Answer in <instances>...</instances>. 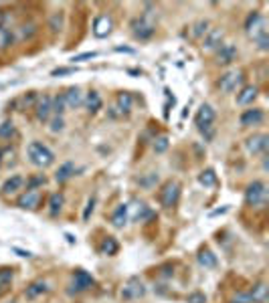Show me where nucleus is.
Instances as JSON below:
<instances>
[{"instance_id": "obj_36", "label": "nucleus", "mask_w": 269, "mask_h": 303, "mask_svg": "<svg viewBox=\"0 0 269 303\" xmlns=\"http://www.w3.org/2000/svg\"><path fill=\"white\" fill-rule=\"evenodd\" d=\"M156 182H158V174H154V172H152L150 176H148V178H142V180H140V184L146 186V188H152Z\"/></svg>"}, {"instance_id": "obj_41", "label": "nucleus", "mask_w": 269, "mask_h": 303, "mask_svg": "<svg viewBox=\"0 0 269 303\" xmlns=\"http://www.w3.org/2000/svg\"><path fill=\"white\" fill-rule=\"evenodd\" d=\"M8 43H10V35H8V31H6V29H0V49L6 47Z\"/></svg>"}, {"instance_id": "obj_43", "label": "nucleus", "mask_w": 269, "mask_h": 303, "mask_svg": "<svg viewBox=\"0 0 269 303\" xmlns=\"http://www.w3.org/2000/svg\"><path fill=\"white\" fill-rule=\"evenodd\" d=\"M97 57V53H83V55H77V57H73V61H85V59H93Z\"/></svg>"}, {"instance_id": "obj_37", "label": "nucleus", "mask_w": 269, "mask_h": 303, "mask_svg": "<svg viewBox=\"0 0 269 303\" xmlns=\"http://www.w3.org/2000/svg\"><path fill=\"white\" fill-rule=\"evenodd\" d=\"M71 73H75V67H59V69H55L51 75L53 77H61V75H71Z\"/></svg>"}, {"instance_id": "obj_13", "label": "nucleus", "mask_w": 269, "mask_h": 303, "mask_svg": "<svg viewBox=\"0 0 269 303\" xmlns=\"http://www.w3.org/2000/svg\"><path fill=\"white\" fill-rule=\"evenodd\" d=\"M93 285V277L87 273V271H83V269H79V271H75V275H73V283H71V287H73V291H85V289H89Z\"/></svg>"}, {"instance_id": "obj_19", "label": "nucleus", "mask_w": 269, "mask_h": 303, "mask_svg": "<svg viewBox=\"0 0 269 303\" xmlns=\"http://www.w3.org/2000/svg\"><path fill=\"white\" fill-rule=\"evenodd\" d=\"M257 87L255 85H247V87H243V91H241L239 95H237V103L239 105H247V103H253V99L257 97Z\"/></svg>"}, {"instance_id": "obj_45", "label": "nucleus", "mask_w": 269, "mask_h": 303, "mask_svg": "<svg viewBox=\"0 0 269 303\" xmlns=\"http://www.w3.org/2000/svg\"><path fill=\"white\" fill-rule=\"evenodd\" d=\"M15 251H17L20 257H31V253H29V251H20V249H15Z\"/></svg>"}, {"instance_id": "obj_14", "label": "nucleus", "mask_w": 269, "mask_h": 303, "mask_svg": "<svg viewBox=\"0 0 269 303\" xmlns=\"http://www.w3.org/2000/svg\"><path fill=\"white\" fill-rule=\"evenodd\" d=\"M263 121V112L261 109H245L241 114V126L245 128H251V126H259Z\"/></svg>"}, {"instance_id": "obj_20", "label": "nucleus", "mask_w": 269, "mask_h": 303, "mask_svg": "<svg viewBox=\"0 0 269 303\" xmlns=\"http://www.w3.org/2000/svg\"><path fill=\"white\" fill-rule=\"evenodd\" d=\"M126 223H128V208H126V204H119L115 212L112 214V225L115 228H122Z\"/></svg>"}, {"instance_id": "obj_30", "label": "nucleus", "mask_w": 269, "mask_h": 303, "mask_svg": "<svg viewBox=\"0 0 269 303\" xmlns=\"http://www.w3.org/2000/svg\"><path fill=\"white\" fill-rule=\"evenodd\" d=\"M198 182L203 186H207V188H211V186L217 184V174H214V170H205L198 176Z\"/></svg>"}, {"instance_id": "obj_3", "label": "nucleus", "mask_w": 269, "mask_h": 303, "mask_svg": "<svg viewBox=\"0 0 269 303\" xmlns=\"http://www.w3.org/2000/svg\"><path fill=\"white\" fill-rule=\"evenodd\" d=\"M245 31H247V35L251 38L257 40L259 37L267 35V20L259 15V12H251V15L247 17V20H245Z\"/></svg>"}, {"instance_id": "obj_42", "label": "nucleus", "mask_w": 269, "mask_h": 303, "mask_svg": "<svg viewBox=\"0 0 269 303\" xmlns=\"http://www.w3.org/2000/svg\"><path fill=\"white\" fill-rule=\"evenodd\" d=\"M93 206H96V200H89L87 202V206H85V212H83V220H89V216H91V212H93Z\"/></svg>"}, {"instance_id": "obj_7", "label": "nucleus", "mask_w": 269, "mask_h": 303, "mask_svg": "<svg viewBox=\"0 0 269 303\" xmlns=\"http://www.w3.org/2000/svg\"><path fill=\"white\" fill-rule=\"evenodd\" d=\"M132 29H134V35H136V38H142L144 40V38H150L154 35L156 26H154V22L148 20L146 17H142V19L132 22Z\"/></svg>"}, {"instance_id": "obj_25", "label": "nucleus", "mask_w": 269, "mask_h": 303, "mask_svg": "<svg viewBox=\"0 0 269 303\" xmlns=\"http://www.w3.org/2000/svg\"><path fill=\"white\" fill-rule=\"evenodd\" d=\"M198 263L207 269H212V267H217V257H214L209 249H203L198 253Z\"/></svg>"}, {"instance_id": "obj_32", "label": "nucleus", "mask_w": 269, "mask_h": 303, "mask_svg": "<svg viewBox=\"0 0 269 303\" xmlns=\"http://www.w3.org/2000/svg\"><path fill=\"white\" fill-rule=\"evenodd\" d=\"M154 150H156V154H162V152L168 150V137L166 135H160L156 137V142H154Z\"/></svg>"}, {"instance_id": "obj_28", "label": "nucleus", "mask_w": 269, "mask_h": 303, "mask_svg": "<svg viewBox=\"0 0 269 303\" xmlns=\"http://www.w3.org/2000/svg\"><path fill=\"white\" fill-rule=\"evenodd\" d=\"M24 184V180L20 176H12V178H8V180L4 182V186H2V192H6V194H10V192H17L20 186Z\"/></svg>"}, {"instance_id": "obj_38", "label": "nucleus", "mask_w": 269, "mask_h": 303, "mask_svg": "<svg viewBox=\"0 0 269 303\" xmlns=\"http://www.w3.org/2000/svg\"><path fill=\"white\" fill-rule=\"evenodd\" d=\"M63 128H65V121H63V117H61V115H57L55 119L51 121V130H53V132H61Z\"/></svg>"}, {"instance_id": "obj_2", "label": "nucleus", "mask_w": 269, "mask_h": 303, "mask_svg": "<svg viewBox=\"0 0 269 303\" xmlns=\"http://www.w3.org/2000/svg\"><path fill=\"white\" fill-rule=\"evenodd\" d=\"M267 200V186L259 180H255L245 190V202L249 206H263Z\"/></svg>"}, {"instance_id": "obj_40", "label": "nucleus", "mask_w": 269, "mask_h": 303, "mask_svg": "<svg viewBox=\"0 0 269 303\" xmlns=\"http://www.w3.org/2000/svg\"><path fill=\"white\" fill-rule=\"evenodd\" d=\"M257 47L259 51H269V35H263L257 38Z\"/></svg>"}, {"instance_id": "obj_34", "label": "nucleus", "mask_w": 269, "mask_h": 303, "mask_svg": "<svg viewBox=\"0 0 269 303\" xmlns=\"http://www.w3.org/2000/svg\"><path fill=\"white\" fill-rule=\"evenodd\" d=\"M207 26H209L207 20H198V22L192 26V35H194V37H203V35L207 33Z\"/></svg>"}, {"instance_id": "obj_6", "label": "nucleus", "mask_w": 269, "mask_h": 303, "mask_svg": "<svg viewBox=\"0 0 269 303\" xmlns=\"http://www.w3.org/2000/svg\"><path fill=\"white\" fill-rule=\"evenodd\" d=\"M126 208H128V220H144V218L154 216L150 208L146 206V202L142 200H132L130 204H126Z\"/></svg>"}, {"instance_id": "obj_9", "label": "nucleus", "mask_w": 269, "mask_h": 303, "mask_svg": "<svg viewBox=\"0 0 269 303\" xmlns=\"http://www.w3.org/2000/svg\"><path fill=\"white\" fill-rule=\"evenodd\" d=\"M241 79H243L241 71H227V73L221 77V81H219V87H221V91H225V93H231V91L237 89V85L241 83Z\"/></svg>"}, {"instance_id": "obj_35", "label": "nucleus", "mask_w": 269, "mask_h": 303, "mask_svg": "<svg viewBox=\"0 0 269 303\" xmlns=\"http://www.w3.org/2000/svg\"><path fill=\"white\" fill-rule=\"evenodd\" d=\"M65 99H63V95H59V97L55 99V101H53V112H55L57 115H61L63 112H65Z\"/></svg>"}, {"instance_id": "obj_22", "label": "nucleus", "mask_w": 269, "mask_h": 303, "mask_svg": "<svg viewBox=\"0 0 269 303\" xmlns=\"http://www.w3.org/2000/svg\"><path fill=\"white\" fill-rule=\"evenodd\" d=\"M249 297L255 303H265L267 301V285L265 283H257L253 287V291L249 293Z\"/></svg>"}, {"instance_id": "obj_44", "label": "nucleus", "mask_w": 269, "mask_h": 303, "mask_svg": "<svg viewBox=\"0 0 269 303\" xmlns=\"http://www.w3.org/2000/svg\"><path fill=\"white\" fill-rule=\"evenodd\" d=\"M249 301H251V297H249V293H247V295H237L233 303H249Z\"/></svg>"}, {"instance_id": "obj_12", "label": "nucleus", "mask_w": 269, "mask_h": 303, "mask_svg": "<svg viewBox=\"0 0 269 303\" xmlns=\"http://www.w3.org/2000/svg\"><path fill=\"white\" fill-rule=\"evenodd\" d=\"M223 37H225V33H223L221 29H211V31L205 35V38H203V49H205V51L219 49V47L223 45Z\"/></svg>"}, {"instance_id": "obj_26", "label": "nucleus", "mask_w": 269, "mask_h": 303, "mask_svg": "<svg viewBox=\"0 0 269 303\" xmlns=\"http://www.w3.org/2000/svg\"><path fill=\"white\" fill-rule=\"evenodd\" d=\"M75 174V166L71 162H65L63 166L57 170V174H55V178H57V182H65V180H69V178Z\"/></svg>"}, {"instance_id": "obj_18", "label": "nucleus", "mask_w": 269, "mask_h": 303, "mask_svg": "<svg viewBox=\"0 0 269 303\" xmlns=\"http://www.w3.org/2000/svg\"><path fill=\"white\" fill-rule=\"evenodd\" d=\"M214 121V109L211 105H200L198 114H196V126H211Z\"/></svg>"}, {"instance_id": "obj_16", "label": "nucleus", "mask_w": 269, "mask_h": 303, "mask_svg": "<svg viewBox=\"0 0 269 303\" xmlns=\"http://www.w3.org/2000/svg\"><path fill=\"white\" fill-rule=\"evenodd\" d=\"M235 57H237V47L235 45L225 43V45L219 47V57H217L219 65H231L235 61Z\"/></svg>"}, {"instance_id": "obj_4", "label": "nucleus", "mask_w": 269, "mask_h": 303, "mask_svg": "<svg viewBox=\"0 0 269 303\" xmlns=\"http://www.w3.org/2000/svg\"><path fill=\"white\" fill-rule=\"evenodd\" d=\"M180 198V184L178 182H168L162 192H160V202H162L164 208H172V206H176Z\"/></svg>"}, {"instance_id": "obj_29", "label": "nucleus", "mask_w": 269, "mask_h": 303, "mask_svg": "<svg viewBox=\"0 0 269 303\" xmlns=\"http://www.w3.org/2000/svg\"><path fill=\"white\" fill-rule=\"evenodd\" d=\"M63 194H59V192H55V194H51L49 198V210L51 214H59V210L63 208Z\"/></svg>"}, {"instance_id": "obj_27", "label": "nucleus", "mask_w": 269, "mask_h": 303, "mask_svg": "<svg viewBox=\"0 0 269 303\" xmlns=\"http://www.w3.org/2000/svg\"><path fill=\"white\" fill-rule=\"evenodd\" d=\"M117 249H119V246H117V241L114 239V237H105L103 239V243H101V253L103 255H115L117 253Z\"/></svg>"}, {"instance_id": "obj_10", "label": "nucleus", "mask_w": 269, "mask_h": 303, "mask_svg": "<svg viewBox=\"0 0 269 303\" xmlns=\"http://www.w3.org/2000/svg\"><path fill=\"white\" fill-rule=\"evenodd\" d=\"M112 29H114V22L107 15H99L96 20H93V35L97 38H105L112 33Z\"/></svg>"}, {"instance_id": "obj_24", "label": "nucleus", "mask_w": 269, "mask_h": 303, "mask_svg": "<svg viewBox=\"0 0 269 303\" xmlns=\"http://www.w3.org/2000/svg\"><path fill=\"white\" fill-rule=\"evenodd\" d=\"M130 107H132V95L130 93H119L117 95V114L119 115H126L130 112Z\"/></svg>"}, {"instance_id": "obj_15", "label": "nucleus", "mask_w": 269, "mask_h": 303, "mask_svg": "<svg viewBox=\"0 0 269 303\" xmlns=\"http://www.w3.org/2000/svg\"><path fill=\"white\" fill-rule=\"evenodd\" d=\"M63 99H65V105L71 107V109H77L79 105L83 103V93L79 87H69L65 93H63Z\"/></svg>"}, {"instance_id": "obj_33", "label": "nucleus", "mask_w": 269, "mask_h": 303, "mask_svg": "<svg viewBox=\"0 0 269 303\" xmlns=\"http://www.w3.org/2000/svg\"><path fill=\"white\" fill-rule=\"evenodd\" d=\"M15 133V123L12 121H4L2 126H0V137H10Z\"/></svg>"}, {"instance_id": "obj_23", "label": "nucleus", "mask_w": 269, "mask_h": 303, "mask_svg": "<svg viewBox=\"0 0 269 303\" xmlns=\"http://www.w3.org/2000/svg\"><path fill=\"white\" fill-rule=\"evenodd\" d=\"M83 101H85V105H87V109H89L91 114H96V112H99V109H101V97H99L97 91L87 93V97Z\"/></svg>"}, {"instance_id": "obj_31", "label": "nucleus", "mask_w": 269, "mask_h": 303, "mask_svg": "<svg viewBox=\"0 0 269 303\" xmlns=\"http://www.w3.org/2000/svg\"><path fill=\"white\" fill-rule=\"evenodd\" d=\"M12 281V271H0V295H2Z\"/></svg>"}, {"instance_id": "obj_11", "label": "nucleus", "mask_w": 269, "mask_h": 303, "mask_svg": "<svg viewBox=\"0 0 269 303\" xmlns=\"http://www.w3.org/2000/svg\"><path fill=\"white\" fill-rule=\"evenodd\" d=\"M38 202H41V192H38L37 188H29L19 198V206H20V208H29V210H35L37 206H38Z\"/></svg>"}, {"instance_id": "obj_39", "label": "nucleus", "mask_w": 269, "mask_h": 303, "mask_svg": "<svg viewBox=\"0 0 269 303\" xmlns=\"http://www.w3.org/2000/svg\"><path fill=\"white\" fill-rule=\"evenodd\" d=\"M188 303H207V297L203 295V293H191L188 295Z\"/></svg>"}, {"instance_id": "obj_8", "label": "nucleus", "mask_w": 269, "mask_h": 303, "mask_svg": "<svg viewBox=\"0 0 269 303\" xmlns=\"http://www.w3.org/2000/svg\"><path fill=\"white\" fill-rule=\"evenodd\" d=\"M267 146H269V135H265V133H255L245 142V148L249 154H263Z\"/></svg>"}, {"instance_id": "obj_21", "label": "nucleus", "mask_w": 269, "mask_h": 303, "mask_svg": "<svg viewBox=\"0 0 269 303\" xmlns=\"http://www.w3.org/2000/svg\"><path fill=\"white\" fill-rule=\"evenodd\" d=\"M47 283L45 281H35V283H31L29 287H26V291H24V295L29 297V299H35V297H38V295H43L45 291H47Z\"/></svg>"}, {"instance_id": "obj_1", "label": "nucleus", "mask_w": 269, "mask_h": 303, "mask_svg": "<svg viewBox=\"0 0 269 303\" xmlns=\"http://www.w3.org/2000/svg\"><path fill=\"white\" fill-rule=\"evenodd\" d=\"M29 160L35 164V166H38V168H47V166H51L53 162H55V154L45 146V144H41V142H31L29 144Z\"/></svg>"}, {"instance_id": "obj_5", "label": "nucleus", "mask_w": 269, "mask_h": 303, "mask_svg": "<svg viewBox=\"0 0 269 303\" xmlns=\"http://www.w3.org/2000/svg\"><path fill=\"white\" fill-rule=\"evenodd\" d=\"M146 295V287L140 281V277H130L122 289V297L124 299H140Z\"/></svg>"}, {"instance_id": "obj_17", "label": "nucleus", "mask_w": 269, "mask_h": 303, "mask_svg": "<svg viewBox=\"0 0 269 303\" xmlns=\"http://www.w3.org/2000/svg\"><path fill=\"white\" fill-rule=\"evenodd\" d=\"M51 112H53V97H51V95H43V97L38 99V103H37V117L41 121H47Z\"/></svg>"}]
</instances>
